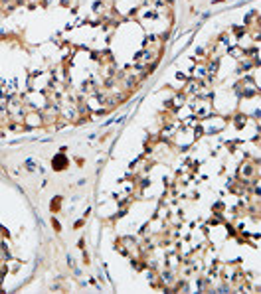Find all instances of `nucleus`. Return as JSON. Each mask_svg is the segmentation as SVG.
Listing matches in <instances>:
<instances>
[{
  "instance_id": "f257e3e1",
  "label": "nucleus",
  "mask_w": 261,
  "mask_h": 294,
  "mask_svg": "<svg viewBox=\"0 0 261 294\" xmlns=\"http://www.w3.org/2000/svg\"><path fill=\"white\" fill-rule=\"evenodd\" d=\"M65 166H67V160H65L63 154H58V156L53 158V168L56 170H63Z\"/></svg>"
},
{
  "instance_id": "f03ea898",
  "label": "nucleus",
  "mask_w": 261,
  "mask_h": 294,
  "mask_svg": "<svg viewBox=\"0 0 261 294\" xmlns=\"http://www.w3.org/2000/svg\"><path fill=\"white\" fill-rule=\"evenodd\" d=\"M26 168H28L30 172L36 170V164H34V160H30V158H28V160H26Z\"/></svg>"
}]
</instances>
